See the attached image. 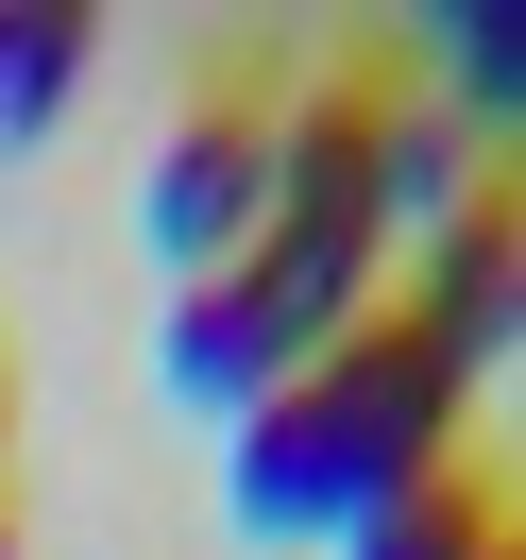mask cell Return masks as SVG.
<instances>
[{
	"label": "cell",
	"mask_w": 526,
	"mask_h": 560,
	"mask_svg": "<svg viewBox=\"0 0 526 560\" xmlns=\"http://www.w3.org/2000/svg\"><path fill=\"white\" fill-rule=\"evenodd\" d=\"M424 476H458V390L424 374V340L390 306L356 323V340H323L272 408L221 424V492H238L255 544H356V526L408 510Z\"/></svg>",
	"instance_id": "obj_1"
},
{
	"label": "cell",
	"mask_w": 526,
	"mask_h": 560,
	"mask_svg": "<svg viewBox=\"0 0 526 560\" xmlns=\"http://www.w3.org/2000/svg\"><path fill=\"white\" fill-rule=\"evenodd\" d=\"M356 323H374V255L255 221V255H238V272L171 289V323H153V374H171V408L238 424V408H272V390L306 374L323 340H356Z\"/></svg>",
	"instance_id": "obj_2"
},
{
	"label": "cell",
	"mask_w": 526,
	"mask_h": 560,
	"mask_svg": "<svg viewBox=\"0 0 526 560\" xmlns=\"http://www.w3.org/2000/svg\"><path fill=\"white\" fill-rule=\"evenodd\" d=\"M390 323H408V340H424V374H442L458 408H476V390L526 357V205H492V187H476V205H458L442 238L408 255Z\"/></svg>",
	"instance_id": "obj_3"
},
{
	"label": "cell",
	"mask_w": 526,
	"mask_h": 560,
	"mask_svg": "<svg viewBox=\"0 0 526 560\" xmlns=\"http://www.w3.org/2000/svg\"><path fill=\"white\" fill-rule=\"evenodd\" d=\"M137 221H153V255H171V289L238 272V255H255V221H272V119H255V103H187L171 137H153Z\"/></svg>",
	"instance_id": "obj_4"
},
{
	"label": "cell",
	"mask_w": 526,
	"mask_h": 560,
	"mask_svg": "<svg viewBox=\"0 0 526 560\" xmlns=\"http://www.w3.org/2000/svg\"><path fill=\"white\" fill-rule=\"evenodd\" d=\"M272 221L390 272V238H374V85H323V103L272 119Z\"/></svg>",
	"instance_id": "obj_5"
},
{
	"label": "cell",
	"mask_w": 526,
	"mask_h": 560,
	"mask_svg": "<svg viewBox=\"0 0 526 560\" xmlns=\"http://www.w3.org/2000/svg\"><path fill=\"white\" fill-rule=\"evenodd\" d=\"M476 153H492V137H458L442 103H390V85H374V238L424 255L458 205H476Z\"/></svg>",
	"instance_id": "obj_6"
},
{
	"label": "cell",
	"mask_w": 526,
	"mask_h": 560,
	"mask_svg": "<svg viewBox=\"0 0 526 560\" xmlns=\"http://www.w3.org/2000/svg\"><path fill=\"white\" fill-rule=\"evenodd\" d=\"M85 51H103L85 0H0V153H35L51 119L85 103Z\"/></svg>",
	"instance_id": "obj_7"
},
{
	"label": "cell",
	"mask_w": 526,
	"mask_h": 560,
	"mask_svg": "<svg viewBox=\"0 0 526 560\" xmlns=\"http://www.w3.org/2000/svg\"><path fill=\"white\" fill-rule=\"evenodd\" d=\"M442 119H458V137L526 119V0H458V18H442Z\"/></svg>",
	"instance_id": "obj_8"
},
{
	"label": "cell",
	"mask_w": 526,
	"mask_h": 560,
	"mask_svg": "<svg viewBox=\"0 0 526 560\" xmlns=\"http://www.w3.org/2000/svg\"><path fill=\"white\" fill-rule=\"evenodd\" d=\"M323 560H510V510H492L476 476H424L408 510H374L356 544H323Z\"/></svg>",
	"instance_id": "obj_9"
},
{
	"label": "cell",
	"mask_w": 526,
	"mask_h": 560,
	"mask_svg": "<svg viewBox=\"0 0 526 560\" xmlns=\"http://www.w3.org/2000/svg\"><path fill=\"white\" fill-rule=\"evenodd\" d=\"M0 560H17V544H0Z\"/></svg>",
	"instance_id": "obj_10"
},
{
	"label": "cell",
	"mask_w": 526,
	"mask_h": 560,
	"mask_svg": "<svg viewBox=\"0 0 526 560\" xmlns=\"http://www.w3.org/2000/svg\"><path fill=\"white\" fill-rule=\"evenodd\" d=\"M0 424H17V408H0Z\"/></svg>",
	"instance_id": "obj_11"
}]
</instances>
